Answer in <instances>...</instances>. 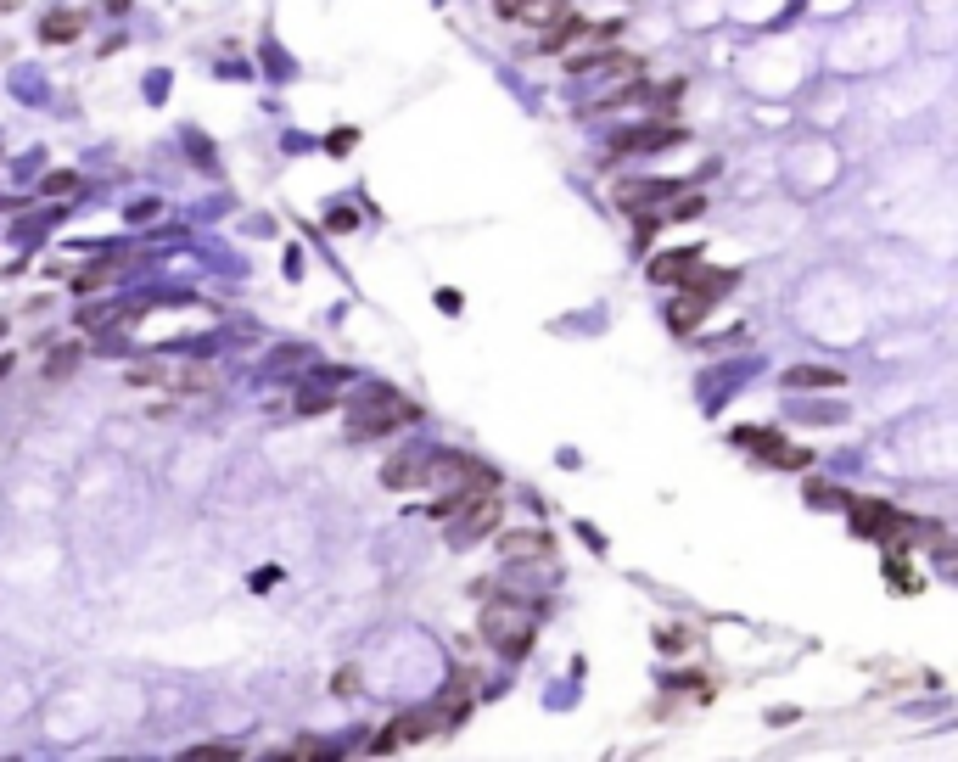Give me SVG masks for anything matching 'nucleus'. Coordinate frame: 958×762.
<instances>
[{"label":"nucleus","mask_w":958,"mask_h":762,"mask_svg":"<svg viewBox=\"0 0 958 762\" xmlns=\"http://www.w3.org/2000/svg\"><path fill=\"white\" fill-rule=\"evenodd\" d=\"M482 634L494 639L499 650L522 656V650L533 645V611L516 606V600H494V594H488V611H482Z\"/></svg>","instance_id":"f257e3e1"},{"label":"nucleus","mask_w":958,"mask_h":762,"mask_svg":"<svg viewBox=\"0 0 958 762\" xmlns=\"http://www.w3.org/2000/svg\"><path fill=\"white\" fill-rule=\"evenodd\" d=\"M404 421H415V410L398 404V398H387V393H376L370 404H359V410L348 415V432L353 438H381V432H393V426H404Z\"/></svg>","instance_id":"f03ea898"},{"label":"nucleus","mask_w":958,"mask_h":762,"mask_svg":"<svg viewBox=\"0 0 958 762\" xmlns=\"http://www.w3.org/2000/svg\"><path fill=\"white\" fill-rule=\"evenodd\" d=\"M129 381H135V387H174V393H202L213 376H208L202 365H135V370H129Z\"/></svg>","instance_id":"7ed1b4c3"},{"label":"nucleus","mask_w":958,"mask_h":762,"mask_svg":"<svg viewBox=\"0 0 958 762\" xmlns=\"http://www.w3.org/2000/svg\"><path fill=\"white\" fill-rule=\"evenodd\" d=\"M454 516H460V522H454V544L465 550V544H477L482 533H494V527H499V499L482 488V494H471Z\"/></svg>","instance_id":"20e7f679"},{"label":"nucleus","mask_w":958,"mask_h":762,"mask_svg":"<svg viewBox=\"0 0 958 762\" xmlns=\"http://www.w3.org/2000/svg\"><path fill=\"white\" fill-rule=\"evenodd\" d=\"M426 477L454 482V488H465V494H471V488H494V471L477 466V460H465V454H449V449L426 460Z\"/></svg>","instance_id":"39448f33"},{"label":"nucleus","mask_w":958,"mask_h":762,"mask_svg":"<svg viewBox=\"0 0 958 762\" xmlns=\"http://www.w3.org/2000/svg\"><path fill=\"white\" fill-rule=\"evenodd\" d=\"M846 516H852V533L863 538H886V527L897 522V510L886 499H846Z\"/></svg>","instance_id":"423d86ee"},{"label":"nucleus","mask_w":958,"mask_h":762,"mask_svg":"<svg viewBox=\"0 0 958 762\" xmlns=\"http://www.w3.org/2000/svg\"><path fill=\"white\" fill-rule=\"evenodd\" d=\"M499 550H505V561H510V566H522V561H544V555L555 550V538H550V533H533V527H527V533H505V538H499Z\"/></svg>","instance_id":"0eeeda50"},{"label":"nucleus","mask_w":958,"mask_h":762,"mask_svg":"<svg viewBox=\"0 0 958 762\" xmlns=\"http://www.w3.org/2000/svg\"><path fill=\"white\" fill-rule=\"evenodd\" d=\"M465 718H471V690H465V678H454L449 690L437 695L432 723H437V729H454V723H465Z\"/></svg>","instance_id":"6e6552de"},{"label":"nucleus","mask_w":958,"mask_h":762,"mask_svg":"<svg viewBox=\"0 0 958 762\" xmlns=\"http://www.w3.org/2000/svg\"><path fill=\"white\" fill-rule=\"evenodd\" d=\"M701 264V253L695 247H678V253H662V258H650V281H662V286H678L690 269Z\"/></svg>","instance_id":"1a4fd4ad"},{"label":"nucleus","mask_w":958,"mask_h":762,"mask_svg":"<svg viewBox=\"0 0 958 762\" xmlns=\"http://www.w3.org/2000/svg\"><path fill=\"white\" fill-rule=\"evenodd\" d=\"M678 286H690V297L712 303V297H723V292L734 286V269H701V264H695V269H690V275H684Z\"/></svg>","instance_id":"9d476101"},{"label":"nucleus","mask_w":958,"mask_h":762,"mask_svg":"<svg viewBox=\"0 0 958 762\" xmlns=\"http://www.w3.org/2000/svg\"><path fill=\"white\" fill-rule=\"evenodd\" d=\"M684 141L678 129H662V124H645V129H628V135H617V152H662V146Z\"/></svg>","instance_id":"9b49d317"},{"label":"nucleus","mask_w":958,"mask_h":762,"mask_svg":"<svg viewBox=\"0 0 958 762\" xmlns=\"http://www.w3.org/2000/svg\"><path fill=\"white\" fill-rule=\"evenodd\" d=\"M381 482H387V488H415V482H426V460L421 454H398V460H387Z\"/></svg>","instance_id":"f8f14e48"},{"label":"nucleus","mask_w":958,"mask_h":762,"mask_svg":"<svg viewBox=\"0 0 958 762\" xmlns=\"http://www.w3.org/2000/svg\"><path fill=\"white\" fill-rule=\"evenodd\" d=\"M79 29H85V17H79V12H51V17L40 23V40H45V45H62V40H73Z\"/></svg>","instance_id":"ddd939ff"},{"label":"nucleus","mask_w":958,"mask_h":762,"mask_svg":"<svg viewBox=\"0 0 958 762\" xmlns=\"http://www.w3.org/2000/svg\"><path fill=\"white\" fill-rule=\"evenodd\" d=\"M678 191V180H645L639 191H617V202L622 208H645V202H662V197H673Z\"/></svg>","instance_id":"4468645a"},{"label":"nucleus","mask_w":958,"mask_h":762,"mask_svg":"<svg viewBox=\"0 0 958 762\" xmlns=\"http://www.w3.org/2000/svg\"><path fill=\"white\" fill-rule=\"evenodd\" d=\"M785 387H841V370H824V365H796V370H785Z\"/></svg>","instance_id":"2eb2a0df"},{"label":"nucleus","mask_w":958,"mask_h":762,"mask_svg":"<svg viewBox=\"0 0 958 762\" xmlns=\"http://www.w3.org/2000/svg\"><path fill=\"white\" fill-rule=\"evenodd\" d=\"M701 314H706V303H701V297H690V292H684V297L673 303V309H667V320H673V331H695V325H701Z\"/></svg>","instance_id":"dca6fc26"},{"label":"nucleus","mask_w":958,"mask_h":762,"mask_svg":"<svg viewBox=\"0 0 958 762\" xmlns=\"http://www.w3.org/2000/svg\"><path fill=\"white\" fill-rule=\"evenodd\" d=\"M566 12H572L566 0H527V6H522L516 17H533V23H544V29H550V23H561Z\"/></svg>","instance_id":"f3484780"},{"label":"nucleus","mask_w":958,"mask_h":762,"mask_svg":"<svg viewBox=\"0 0 958 762\" xmlns=\"http://www.w3.org/2000/svg\"><path fill=\"white\" fill-rule=\"evenodd\" d=\"M426 734H432V712H404L393 723V740H426Z\"/></svg>","instance_id":"a211bd4d"},{"label":"nucleus","mask_w":958,"mask_h":762,"mask_svg":"<svg viewBox=\"0 0 958 762\" xmlns=\"http://www.w3.org/2000/svg\"><path fill=\"white\" fill-rule=\"evenodd\" d=\"M886 583H891V589H897V594H914V589H919V578H914V572H908V566L897 561V555H891V561H886Z\"/></svg>","instance_id":"6ab92c4d"},{"label":"nucleus","mask_w":958,"mask_h":762,"mask_svg":"<svg viewBox=\"0 0 958 762\" xmlns=\"http://www.w3.org/2000/svg\"><path fill=\"white\" fill-rule=\"evenodd\" d=\"M275 757H337V746H325V740H297V746L292 751H275Z\"/></svg>","instance_id":"aec40b11"},{"label":"nucleus","mask_w":958,"mask_h":762,"mask_svg":"<svg viewBox=\"0 0 958 762\" xmlns=\"http://www.w3.org/2000/svg\"><path fill=\"white\" fill-rule=\"evenodd\" d=\"M690 628H662V634H656V645H662V650H690Z\"/></svg>","instance_id":"412c9836"},{"label":"nucleus","mask_w":958,"mask_h":762,"mask_svg":"<svg viewBox=\"0 0 958 762\" xmlns=\"http://www.w3.org/2000/svg\"><path fill=\"white\" fill-rule=\"evenodd\" d=\"M807 499H813V505H846V494H841V488H830V482H813Z\"/></svg>","instance_id":"4be33fe9"},{"label":"nucleus","mask_w":958,"mask_h":762,"mask_svg":"<svg viewBox=\"0 0 958 762\" xmlns=\"http://www.w3.org/2000/svg\"><path fill=\"white\" fill-rule=\"evenodd\" d=\"M667 690H706V673H673Z\"/></svg>","instance_id":"5701e85b"},{"label":"nucleus","mask_w":958,"mask_h":762,"mask_svg":"<svg viewBox=\"0 0 958 762\" xmlns=\"http://www.w3.org/2000/svg\"><path fill=\"white\" fill-rule=\"evenodd\" d=\"M695 213H701V197H678L673 202V219H695Z\"/></svg>","instance_id":"b1692460"},{"label":"nucleus","mask_w":958,"mask_h":762,"mask_svg":"<svg viewBox=\"0 0 958 762\" xmlns=\"http://www.w3.org/2000/svg\"><path fill=\"white\" fill-rule=\"evenodd\" d=\"M101 281H107V269H85V275H79V281H73V286H79V292H96Z\"/></svg>","instance_id":"393cba45"},{"label":"nucleus","mask_w":958,"mask_h":762,"mask_svg":"<svg viewBox=\"0 0 958 762\" xmlns=\"http://www.w3.org/2000/svg\"><path fill=\"white\" fill-rule=\"evenodd\" d=\"M73 359H79V353H73V348L51 353V376H62V370H73Z\"/></svg>","instance_id":"a878e982"},{"label":"nucleus","mask_w":958,"mask_h":762,"mask_svg":"<svg viewBox=\"0 0 958 762\" xmlns=\"http://www.w3.org/2000/svg\"><path fill=\"white\" fill-rule=\"evenodd\" d=\"M337 690H342V695L359 690V667H342V673H337Z\"/></svg>","instance_id":"bb28decb"},{"label":"nucleus","mask_w":958,"mask_h":762,"mask_svg":"<svg viewBox=\"0 0 958 762\" xmlns=\"http://www.w3.org/2000/svg\"><path fill=\"white\" fill-rule=\"evenodd\" d=\"M650 236H656V219H650V213H645V219H639V225H634V241H639V247H650Z\"/></svg>","instance_id":"cd10ccee"},{"label":"nucleus","mask_w":958,"mask_h":762,"mask_svg":"<svg viewBox=\"0 0 958 762\" xmlns=\"http://www.w3.org/2000/svg\"><path fill=\"white\" fill-rule=\"evenodd\" d=\"M353 141H359L353 129H337V135H331V152H353Z\"/></svg>","instance_id":"c85d7f7f"},{"label":"nucleus","mask_w":958,"mask_h":762,"mask_svg":"<svg viewBox=\"0 0 958 762\" xmlns=\"http://www.w3.org/2000/svg\"><path fill=\"white\" fill-rule=\"evenodd\" d=\"M191 757H241V751L236 746H197Z\"/></svg>","instance_id":"c756f323"},{"label":"nucleus","mask_w":958,"mask_h":762,"mask_svg":"<svg viewBox=\"0 0 958 762\" xmlns=\"http://www.w3.org/2000/svg\"><path fill=\"white\" fill-rule=\"evenodd\" d=\"M522 6H527V0H494V12H499V17H516Z\"/></svg>","instance_id":"7c9ffc66"},{"label":"nucleus","mask_w":958,"mask_h":762,"mask_svg":"<svg viewBox=\"0 0 958 762\" xmlns=\"http://www.w3.org/2000/svg\"><path fill=\"white\" fill-rule=\"evenodd\" d=\"M17 6H23V0H0V12H17Z\"/></svg>","instance_id":"2f4dec72"},{"label":"nucleus","mask_w":958,"mask_h":762,"mask_svg":"<svg viewBox=\"0 0 958 762\" xmlns=\"http://www.w3.org/2000/svg\"><path fill=\"white\" fill-rule=\"evenodd\" d=\"M124 6H129V0H113V12H124Z\"/></svg>","instance_id":"473e14b6"},{"label":"nucleus","mask_w":958,"mask_h":762,"mask_svg":"<svg viewBox=\"0 0 958 762\" xmlns=\"http://www.w3.org/2000/svg\"><path fill=\"white\" fill-rule=\"evenodd\" d=\"M0 331H6V325H0Z\"/></svg>","instance_id":"72a5a7b5"}]
</instances>
